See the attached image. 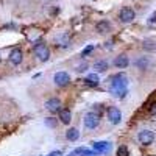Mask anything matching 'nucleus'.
Listing matches in <instances>:
<instances>
[{"mask_svg": "<svg viewBox=\"0 0 156 156\" xmlns=\"http://www.w3.org/2000/svg\"><path fill=\"white\" fill-rule=\"evenodd\" d=\"M137 139H139V142L142 145H150L154 140V133L150 131V129H142V131L137 134Z\"/></svg>", "mask_w": 156, "mask_h": 156, "instance_id": "nucleus-5", "label": "nucleus"}, {"mask_svg": "<svg viewBox=\"0 0 156 156\" xmlns=\"http://www.w3.org/2000/svg\"><path fill=\"white\" fill-rule=\"evenodd\" d=\"M128 64H129V59H128V56H125V55H120V56H117V58L114 59V66L119 67V69L126 67Z\"/></svg>", "mask_w": 156, "mask_h": 156, "instance_id": "nucleus-14", "label": "nucleus"}, {"mask_svg": "<svg viewBox=\"0 0 156 156\" xmlns=\"http://www.w3.org/2000/svg\"><path fill=\"white\" fill-rule=\"evenodd\" d=\"M9 61L14 64V66H19V64L23 61V53H22V50L20 48H12L11 50V53H9Z\"/></svg>", "mask_w": 156, "mask_h": 156, "instance_id": "nucleus-9", "label": "nucleus"}, {"mask_svg": "<svg viewBox=\"0 0 156 156\" xmlns=\"http://www.w3.org/2000/svg\"><path fill=\"white\" fill-rule=\"evenodd\" d=\"M72 154H73V156H98L100 153L95 151V150H89V148H83V147H81V148L73 150Z\"/></svg>", "mask_w": 156, "mask_h": 156, "instance_id": "nucleus-11", "label": "nucleus"}, {"mask_svg": "<svg viewBox=\"0 0 156 156\" xmlns=\"http://www.w3.org/2000/svg\"><path fill=\"white\" fill-rule=\"evenodd\" d=\"M94 50V45H87L83 51H81V58H84V56H87L89 53H90V51H92Z\"/></svg>", "mask_w": 156, "mask_h": 156, "instance_id": "nucleus-22", "label": "nucleus"}, {"mask_svg": "<svg viewBox=\"0 0 156 156\" xmlns=\"http://www.w3.org/2000/svg\"><path fill=\"white\" fill-rule=\"evenodd\" d=\"M144 48H145V50H154V48H156V45H154V42H153V41L147 39V41H144Z\"/></svg>", "mask_w": 156, "mask_h": 156, "instance_id": "nucleus-20", "label": "nucleus"}, {"mask_svg": "<svg viewBox=\"0 0 156 156\" xmlns=\"http://www.w3.org/2000/svg\"><path fill=\"white\" fill-rule=\"evenodd\" d=\"M45 125H47V126H55V125H56V120L53 119V117H50V119L45 120Z\"/></svg>", "mask_w": 156, "mask_h": 156, "instance_id": "nucleus-24", "label": "nucleus"}, {"mask_svg": "<svg viewBox=\"0 0 156 156\" xmlns=\"http://www.w3.org/2000/svg\"><path fill=\"white\" fill-rule=\"evenodd\" d=\"M84 81H86V84H89V86H97L98 84V75L97 73H89L86 78H84Z\"/></svg>", "mask_w": 156, "mask_h": 156, "instance_id": "nucleus-17", "label": "nucleus"}, {"mask_svg": "<svg viewBox=\"0 0 156 156\" xmlns=\"http://www.w3.org/2000/svg\"><path fill=\"white\" fill-rule=\"evenodd\" d=\"M53 81L56 86H67L70 83V76L67 72H56L53 76Z\"/></svg>", "mask_w": 156, "mask_h": 156, "instance_id": "nucleus-7", "label": "nucleus"}, {"mask_svg": "<svg viewBox=\"0 0 156 156\" xmlns=\"http://www.w3.org/2000/svg\"><path fill=\"white\" fill-rule=\"evenodd\" d=\"M55 41H56V44H58L59 47H67L69 42H70V36H69L67 33H61V34H58V36L55 37Z\"/></svg>", "mask_w": 156, "mask_h": 156, "instance_id": "nucleus-12", "label": "nucleus"}, {"mask_svg": "<svg viewBox=\"0 0 156 156\" xmlns=\"http://www.w3.org/2000/svg\"><path fill=\"white\" fill-rule=\"evenodd\" d=\"M134 17H136L134 9L128 8V6L122 8V9H120V12H119V19H120V22H123V23H129V22H133V20H134Z\"/></svg>", "mask_w": 156, "mask_h": 156, "instance_id": "nucleus-4", "label": "nucleus"}, {"mask_svg": "<svg viewBox=\"0 0 156 156\" xmlns=\"http://www.w3.org/2000/svg\"><path fill=\"white\" fill-rule=\"evenodd\" d=\"M100 125V115L97 112H87L84 115V126L89 129H94Z\"/></svg>", "mask_w": 156, "mask_h": 156, "instance_id": "nucleus-3", "label": "nucleus"}, {"mask_svg": "<svg viewBox=\"0 0 156 156\" xmlns=\"http://www.w3.org/2000/svg\"><path fill=\"white\" fill-rule=\"evenodd\" d=\"M80 137V131H78L76 128H70L67 129V133H66V139L70 140V142H76V139Z\"/></svg>", "mask_w": 156, "mask_h": 156, "instance_id": "nucleus-16", "label": "nucleus"}, {"mask_svg": "<svg viewBox=\"0 0 156 156\" xmlns=\"http://www.w3.org/2000/svg\"><path fill=\"white\" fill-rule=\"evenodd\" d=\"M45 109H47V111H50L51 114L56 112V111H61V100H59V98H56V97L47 100V101H45Z\"/></svg>", "mask_w": 156, "mask_h": 156, "instance_id": "nucleus-8", "label": "nucleus"}, {"mask_svg": "<svg viewBox=\"0 0 156 156\" xmlns=\"http://www.w3.org/2000/svg\"><path fill=\"white\" fill-rule=\"evenodd\" d=\"M108 119H109L111 123L119 125L120 120H122V112H120V109L115 108V106H111V108L108 109Z\"/></svg>", "mask_w": 156, "mask_h": 156, "instance_id": "nucleus-6", "label": "nucleus"}, {"mask_svg": "<svg viewBox=\"0 0 156 156\" xmlns=\"http://www.w3.org/2000/svg\"><path fill=\"white\" fill-rule=\"evenodd\" d=\"M95 30H97L98 33H108V31L111 30V23H109L108 20H101V22H98V23L95 25Z\"/></svg>", "mask_w": 156, "mask_h": 156, "instance_id": "nucleus-15", "label": "nucleus"}, {"mask_svg": "<svg viewBox=\"0 0 156 156\" xmlns=\"http://www.w3.org/2000/svg\"><path fill=\"white\" fill-rule=\"evenodd\" d=\"M87 67H89V64H87V62H81L80 66H76V70H78V72H84Z\"/></svg>", "mask_w": 156, "mask_h": 156, "instance_id": "nucleus-23", "label": "nucleus"}, {"mask_svg": "<svg viewBox=\"0 0 156 156\" xmlns=\"http://www.w3.org/2000/svg\"><path fill=\"white\" fill-rule=\"evenodd\" d=\"M150 114H151V115H156V101L151 103V106H150Z\"/></svg>", "mask_w": 156, "mask_h": 156, "instance_id": "nucleus-25", "label": "nucleus"}, {"mask_svg": "<svg viewBox=\"0 0 156 156\" xmlns=\"http://www.w3.org/2000/svg\"><path fill=\"white\" fill-rule=\"evenodd\" d=\"M117 156H128V148L125 145H120L117 148Z\"/></svg>", "mask_w": 156, "mask_h": 156, "instance_id": "nucleus-21", "label": "nucleus"}, {"mask_svg": "<svg viewBox=\"0 0 156 156\" xmlns=\"http://www.w3.org/2000/svg\"><path fill=\"white\" fill-rule=\"evenodd\" d=\"M148 22H150V23H154V22H156V12H154V14H153V16H150V19H148Z\"/></svg>", "mask_w": 156, "mask_h": 156, "instance_id": "nucleus-26", "label": "nucleus"}, {"mask_svg": "<svg viewBox=\"0 0 156 156\" xmlns=\"http://www.w3.org/2000/svg\"><path fill=\"white\" fill-rule=\"evenodd\" d=\"M128 78L125 73H115L112 78H111V86H109V92L114 95V97H119V98H123L125 94L128 92Z\"/></svg>", "mask_w": 156, "mask_h": 156, "instance_id": "nucleus-1", "label": "nucleus"}, {"mask_svg": "<svg viewBox=\"0 0 156 156\" xmlns=\"http://www.w3.org/2000/svg\"><path fill=\"white\" fill-rule=\"evenodd\" d=\"M94 150L98 151L100 154H105V153H109L111 150V144L106 140H101V142H94Z\"/></svg>", "mask_w": 156, "mask_h": 156, "instance_id": "nucleus-10", "label": "nucleus"}, {"mask_svg": "<svg viewBox=\"0 0 156 156\" xmlns=\"http://www.w3.org/2000/svg\"><path fill=\"white\" fill-rule=\"evenodd\" d=\"M59 120L64 123V125H69L70 123V120H72V112H70V109H61L59 111Z\"/></svg>", "mask_w": 156, "mask_h": 156, "instance_id": "nucleus-13", "label": "nucleus"}, {"mask_svg": "<svg viewBox=\"0 0 156 156\" xmlns=\"http://www.w3.org/2000/svg\"><path fill=\"white\" fill-rule=\"evenodd\" d=\"M33 51H34V55L41 59V61H48V58H50V50H48V47L45 45V44H42V42H37L36 45H34V48H33Z\"/></svg>", "mask_w": 156, "mask_h": 156, "instance_id": "nucleus-2", "label": "nucleus"}, {"mask_svg": "<svg viewBox=\"0 0 156 156\" xmlns=\"http://www.w3.org/2000/svg\"><path fill=\"white\" fill-rule=\"evenodd\" d=\"M147 64H148V59H147V58H140V59L136 61V66H137L139 69H145Z\"/></svg>", "mask_w": 156, "mask_h": 156, "instance_id": "nucleus-19", "label": "nucleus"}, {"mask_svg": "<svg viewBox=\"0 0 156 156\" xmlns=\"http://www.w3.org/2000/svg\"><path fill=\"white\" fill-rule=\"evenodd\" d=\"M61 154H62V153H61V151H58V150H56V151H51V153H50V154H48V156H61Z\"/></svg>", "mask_w": 156, "mask_h": 156, "instance_id": "nucleus-27", "label": "nucleus"}, {"mask_svg": "<svg viewBox=\"0 0 156 156\" xmlns=\"http://www.w3.org/2000/svg\"><path fill=\"white\" fill-rule=\"evenodd\" d=\"M92 67L95 69V72H105L108 69V62L105 59H103V61H97V62H94Z\"/></svg>", "mask_w": 156, "mask_h": 156, "instance_id": "nucleus-18", "label": "nucleus"}]
</instances>
